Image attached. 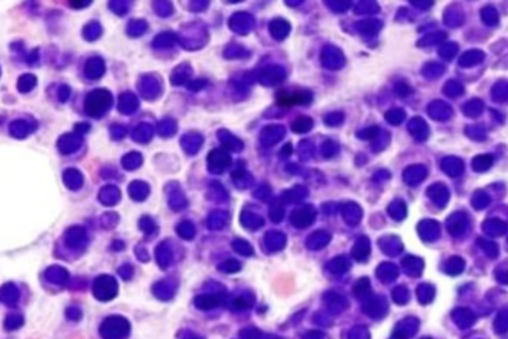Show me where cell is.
Returning a JSON list of instances; mask_svg holds the SVG:
<instances>
[{
  "label": "cell",
  "mask_w": 508,
  "mask_h": 339,
  "mask_svg": "<svg viewBox=\"0 0 508 339\" xmlns=\"http://www.w3.org/2000/svg\"><path fill=\"white\" fill-rule=\"evenodd\" d=\"M309 97L310 94H307L306 92L279 91L276 94V100L278 105L290 107L293 105H303V103L307 102Z\"/></svg>",
  "instance_id": "6da1fadb"
},
{
  "label": "cell",
  "mask_w": 508,
  "mask_h": 339,
  "mask_svg": "<svg viewBox=\"0 0 508 339\" xmlns=\"http://www.w3.org/2000/svg\"><path fill=\"white\" fill-rule=\"evenodd\" d=\"M370 253H371L370 242L365 237L357 240L355 245L352 248V257L359 262L365 261L367 258L369 257Z\"/></svg>",
  "instance_id": "7a4b0ae2"
},
{
  "label": "cell",
  "mask_w": 508,
  "mask_h": 339,
  "mask_svg": "<svg viewBox=\"0 0 508 339\" xmlns=\"http://www.w3.org/2000/svg\"><path fill=\"white\" fill-rule=\"evenodd\" d=\"M352 266L351 260L347 256H337L331 259L328 264V269L332 274H343L347 272Z\"/></svg>",
  "instance_id": "3957f363"
},
{
  "label": "cell",
  "mask_w": 508,
  "mask_h": 339,
  "mask_svg": "<svg viewBox=\"0 0 508 339\" xmlns=\"http://www.w3.org/2000/svg\"><path fill=\"white\" fill-rule=\"evenodd\" d=\"M376 277L382 282L388 283L397 277V269L392 263H382L376 269Z\"/></svg>",
  "instance_id": "277c9868"
},
{
  "label": "cell",
  "mask_w": 508,
  "mask_h": 339,
  "mask_svg": "<svg viewBox=\"0 0 508 339\" xmlns=\"http://www.w3.org/2000/svg\"><path fill=\"white\" fill-rule=\"evenodd\" d=\"M273 234V232H272ZM265 245L268 251L271 252H278L282 250L286 245V239L282 235V232H278V235H271L269 237H266L265 239Z\"/></svg>",
  "instance_id": "5b68a950"
},
{
  "label": "cell",
  "mask_w": 508,
  "mask_h": 339,
  "mask_svg": "<svg viewBox=\"0 0 508 339\" xmlns=\"http://www.w3.org/2000/svg\"><path fill=\"white\" fill-rule=\"evenodd\" d=\"M330 240V237L328 235H323V232H319L318 235H312L307 240V247L311 250L318 251L326 247Z\"/></svg>",
  "instance_id": "8992f818"
},
{
  "label": "cell",
  "mask_w": 508,
  "mask_h": 339,
  "mask_svg": "<svg viewBox=\"0 0 508 339\" xmlns=\"http://www.w3.org/2000/svg\"><path fill=\"white\" fill-rule=\"evenodd\" d=\"M353 292L358 298H364L371 293V284L368 277H362L356 281Z\"/></svg>",
  "instance_id": "52a82bcc"
},
{
  "label": "cell",
  "mask_w": 508,
  "mask_h": 339,
  "mask_svg": "<svg viewBox=\"0 0 508 339\" xmlns=\"http://www.w3.org/2000/svg\"><path fill=\"white\" fill-rule=\"evenodd\" d=\"M234 248L238 254H240V255H243V256L249 257L253 255V253H254V250L251 247L250 244L245 241H240V240L237 241V243L234 244Z\"/></svg>",
  "instance_id": "ba28073f"
},
{
  "label": "cell",
  "mask_w": 508,
  "mask_h": 339,
  "mask_svg": "<svg viewBox=\"0 0 508 339\" xmlns=\"http://www.w3.org/2000/svg\"><path fill=\"white\" fill-rule=\"evenodd\" d=\"M222 266H223L222 267L223 271L233 273V272H238L241 269V263L235 259H231V260L226 261Z\"/></svg>",
  "instance_id": "9c48e42d"
}]
</instances>
